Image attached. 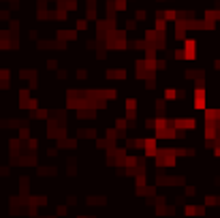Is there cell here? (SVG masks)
Segmentation results:
<instances>
[{
  "label": "cell",
  "instance_id": "6da1fadb",
  "mask_svg": "<svg viewBox=\"0 0 220 218\" xmlns=\"http://www.w3.org/2000/svg\"><path fill=\"white\" fill-rule=\"evenodd\" d=\"M175 96H177L175 90H167V92H165V98H167V101H171V98H175Z\"/></svg>",
  "mask_w": 220,
  "mask_h": 218
}]
</instances>
